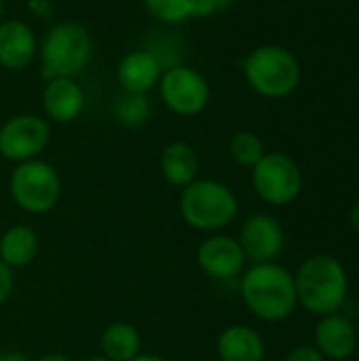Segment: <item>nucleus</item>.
<instances>
[{"mask_svg": "<svg viewBox=\"0 0 359 361\" xmlns=\"http://www.w3.org/2000/svg\"><path fill=\"white\" fill-rule=\"evenodd\" d=\"M239 294L245 309L267 324L288 319L298 307L294 275L277 262L252 264L243 271Z\"/></svg>", "mask_w": 359, "mask_h": 361, "instance_id": "1", "label": "nucleus"}, {"mask_svg": "<svg viewBox=\"0 0 359 361\" xmlns=\"http://www.w3.org/2000/svg\"><path fill=\"white\" fill-rule=\"evenodd\" d=\"M298 305L311 315L326 317L339 313L349 294V277L343 262L330 254L307 258L294 273Z\"/></svg>", "mask_w": 359, "mask_h": 361, "instance_id": "2", "label": "nucleus"}, {"mask_svg": "<svg viewBox=\"0 0 359 361\" xmlns=\"http://www.w3.org/2000/svg\"><path fill=\"white\" fill-rule=\"evenodd\" d=\"M178 209L186 226L214 235L235 222L239 201L224 182L214 178H197L180 190Z\"/></svg>", "mask_w": 359, "mask_h": 361, "instance_id": "3", "label": "nucleus"}, {"mask_svg": "<svg viewBox=\"0 0 359 361\" xmlns=\"http://www.w3.org/2000/svg\"><path fill=\"white\" fill-rule=\"evenodd\" d=\"M40 74L51 78H76L93 57L91 32L78 21H57L38 42Z\"/></svg>", "mask_w": 359, "mask_h": 361, "instance_id": "4", "label": "nucleus"}, {"mask_svg": "<svg viewBox=\"0 0 359 361\" xmlns=\"http://www.w3.org/2000/svg\"><path fill=\"white\" fill-rule=\"evenodd\" d=\"M245 82L267 99H281L300 85V63L296 55L281 44H260L252 49L241 63Z\"/></svg>", "mask_w": 359, "mask_h": 361, "instance_id": "5", "label": "nucleus"}, {"mask_svg": "<svg viewBox=\"0 0 359 361\" xmlns=\"http://www.w3.org/2000/svg\"><path fill=\"white\" fill-rule=\"evenodd\" d=\"M8 195L21 212L44 216L53 212L61 199V178L57 169L42 159L17 163L8 176Z\"/></svg>", "mask_w": 359, "mask_h": 361, "instance_id": "6", "label": "nucleus"}, {"mask_svg": "<svg viewBox=\"0 0 359 361\" xmlns=\"http://www.w3.org/2000/svg\"><path fill=\"white\" fill-rule=\"evenodd\" d=\"M252 186L260 201L273 207L290 205L303 190V173L294 159L284 152H267L252 167Z\"/></svg>", "mask_w": 359, "mask_h": 361, "instance_id": "7", "label": "nucleus"}, {"mask_svg": "<svg viewBox=\"0 0 359 361\" xmlns=\"http://www.w3.org/2000/svg\"><path fill=\"white\" fill-rule=\"evenodd\" d=\"M159 97L165 108L178 116H197L201 114L212 97L207 78L186 63L167 66L157 85Z\"/></svg>", "mask_w": 359, "mask_h": 361, "instance_id": "8", "label": "nucleus"}, {"mask_svg": "<svg viewBox=\"0 0 359 361\" xmlns=\"http://www.w3.org/2000/svg\"><path fill=\"white\" fill-rule=\"evenodd\" d=\"M51 144V123L38 114H15L0 125V157L8 163L40 159Z\"/></svg>", "mask_w": 359, "mask_h": 361, "instance_id": "9", "label": "nucleus"}, {"mask_svg": "<svg viewBox=\"0 0 359 361\" xmlns=\"http://www.w3.org/2000/svg\"><path fill=\"white\" fill-rule=\"evenodd\" d=\"M237 241L248 262L252 264L275 262V258L284 252L286 233L281 222L271 214H252L241 224Z\"/></svg>", "mask_w": 359, "mask_h": 361, "instance_id": "10", "label": "nucleus"}, {"mask_svg": "<svg viewBox=\"0 0 359 361\" xmlns=\"http://www.w3.org/2000/svg\"><path fill=\"white\" fill-rule=\"evenodd\" d=\"M245 254L239 241L224 233L205 237L197 247V267L203 275L216 281H229L245 271Z\"/></svg>", "mask_w": 359, "mask_h": 361, "instance_id": "11", "label": "nucleus"}, {"mask_svg": "<svg viewBox=\"0 0 359 361\" xmlns=\"http://www.w3.org/2000/svg\"><path fill=\"white\" fill-rule=\"evenodd\" d=\"M85 104H87V97H85L80 82H76V78L44 80L40 106L49 123H57V125L74 123L83 114Z\"/></svg>", "mask_w": 359, "mask_h": 361, "instance_id": "12", "label": "nucleus"}, {"mask_svg": "<svg viewBox=\"0 0 359 361\" xmlns=\"http://www.w3.org/2000/svg\"><path fill=\"white\" fill-rule=\"evenodd\" d=\"M165 66L150 49H133L125 53L116 66V80L127 93H150L157 89Z\"/></svg>", "mask_w": 359, "mask_h": 361, "instance_id": "13", "label": "nucleus"}, {"mask_svg": "<svg viewBox=\"0 0 359 361\" xmlns=\"http://www.w3.org/2000/svg\"><path fill=\"white\" fill-rule=\"evenodd\" d=\"M38 55V40L30 23L21 19H4L0 23V68L21 72Z\"/></svg>", "mask_w": 359, "mask_h": 361, "instance_id": "14", "label": "nucleus"}, {"mask_svg": "<svg viewBox=\"0 0 359 361\" xmlns=\"http://www.w3.org/2000/svg\"><path fill=\"white\" fill-rule=\"evenodd\" d=\"M315 347L326 360H349L358 349V330L339 313L326 315L315 328Z\"/></svg>", "mask_w": 359, "mask_h": 361, "instance_id": "15", "label": "nucleus"}, {"mask_svg": "<svg viewBox=\"0 0 359 361\" xmlns=\"http://www.w3.org/2000/svg\"><path fill=\"white\" fill-rule=\"evenodd\" d=\"M216 353L220 361H264V341L258 330L233 324L218 334Z\"/></svg>", "mask_w": 359, "mask_h": 361, "instance_id": "16", "label": "nucleus"}, {"mask_svg": "<svg viewBox=\"0 0 359 361\" xmlns=\"http://www.w3.org/2000/svg\"><path fill=\"white\" fill-rule=\"evenodd\" d=\"M159 169L167 184L182 190L199 176V154L188 142L176 140L163 148L159 159Z\"/></svg>", "mask_w": 359, "mask_h": 361, "instance_id": "17", "label": "nucleus"}, {"mask_svg": "<svg viewBox=\"0 0 359 361\" xmlns=\"http://www.w3.org/2000/svg\"><path fill=\"white\" fill-rule=\"evenodd\" d=\"M40 250L38 233L30 224H11L0 235V260L8 269L30 267Z\"/></svg>", "mask_w": 359, "mask_h": 361, "instance_id": "18", "label": "nucleus"}, {"mask_svg": "<svg viewBox=\"0 0 359 361\" xmlns=\"http://www.w3.org/2000/svg\"><path fill=\"white\" fill-rule=\"evenodd\" d=\"M99 353L110 361H131L142 353L140 330L129 322H112L99 338Z\"/></svg>", "mask_w": 359, "mask_h": 361, "instance_id": "19", "label": "nucleus"}, {"mask_svg": "<svg viewBox=\"0 0 359 361\" xmlns=\"http://www.w3.org/2000/svg\"><path fill=\"white\" fill-rule=\"evenodd\" d=\"M152 102L148 93H118L112 102V116L123 127H142L150 121Z\"/></svg>", "mask_w": 359, "mask_h": 361, "instance_id": "20", "label": "nucleus"}, {"mask_svg": "<svg viewBox=\"0 0 359 361\" xmlns=\"http://www.w3.org/2000/svg\"><path fill=\"white\" fill-rule=\"evenodd\" d=\"M229 154L237 165L252 169L267 154V150H264V142H262V137L258 133L239 131V133L233 135V140L229 144Z\"/></svg>", "mask_w": 359, "mask_h": 361, "instance_id": "21", "label": "nucleus"}, {"mask_svg": "<svg viewBox=\"0 0 359 361\" xmlns=\"http://www.w3.org/2000/svg\"><path fill=\"white\" fill-rule=\"evenodd\" d=\"M144 8L161 23H184L193 19V0H142Z\"/></svg>", "mask_w": 359, "mask_h": 361, "instance_id": "22", "label": "nucleus"}, {"mask_svg": "<svg viewBox=\"0 0 359 361\" xmlns=\"http://www.w3.org/2000/svg\"><path fill=\"white\" fill-rule=\"evenodd\" d=\"M231 4L233 0H193V17H214Z\"/></svg>", "mask_w": 359, "mask_h": 361, "instance_id": "23", "label": "nucleus"}, {"mask_svg": "<svg viewBox=\"0 0 359 361\" xmlns=\"http://www.w3.org/2000/svg\"><path fill=\"white\" fill-rule=\"evenodd\" d=\"M286 361H326V357L317 351L315 345H298L288 353Z\"/></svg>", "mask_w": 359, "mask_h": 361, "instance_id": "24", "label": "nucleus"}, {"mask_svg": "<svg viewBox=\"0 0 359 361\" xmlns=\"http://www.w3.org/2000/svg\"><path fill=\"white\" fill-rule=\"evenodd\" d=\"M15 290V275L13 269H8L2 260H0V307L11 298Z\"/></svg>", "mask_w": 359, "mask_h": 361, "instance_id": "25", "label": "nucleus"}, {"mask_svg": "<svg viewBox=\"0 0 359 361\" xmlns=\"http://www.w3.org/2000/svg\"><path fill=\"white\" fill-rule=\"evenodd\" d=\"M28 11L40 19H47L49 15H53V2L51 0H28Z\"/></svg>", "mask_w": 359, "mask_h": 361, "instance_id": "26", "label": "nucleus"}, {"mask_svg": "<svg viewBox=\"0 0 359 361\" xmlns=\"http://www.w3.org/2000/svg\"><path fill=\"white\" fill-rule=\"evenodd\" d=\"M0 361H32L19 351H0Z\"/></svg>", "mask_w": 359, "mask_h": 361, "instance_id": "27", "label": "nucleus"}, {"mask_svg": "<svg viewBox=\"0 0 359 361\" xmlns=\"http://www.w3.org/2000/svg\"><path fill=\"white\" fill-rule=\"evenodd\" d=\"M349 224H351L353 231H358L359 233V201L351 207V212H349Z\"/></svg>", "mask_w": 359, "mask_h": 361, "instance_id": "28", "label": "nucleus"}, {"mask_svg": "<svg viewBox=\"0 0 359 361\" xmlns=\"http://www.w3.org/2000/svg\"><path fill=\"white\" fill-rule=\"evenodd\" d=\"M131 361H169L167 357H163V355H157V353H140V355H135Z\"/></svg>", "mask_w": 359, "mask_h": 361, "instance_id": "29", "label": "nucleus"}, {"mask_svg": "<svg viewBox=\"0 0 359 361\" xmlns=\"http://www.w3.org/2000/svg\"><path fill=\"white\" fill-rule=\"evenodd\" d=\"M36 361H72L68 355H63V353H44V355H40Z\"/></svg>", "mask_w": 359, "mask_h": 361, "instance_id": "30", "label": "nucleus"}, {"mask_svg": "<svg viewBox=\"0 0 359 361\" xmlns=\"http://www.w3.org/2000/svg\"><path fill=\"white\" fill-rule=\"evenodd\" d=\"M83 361H110L108 357H104L102 353H95V355H89V357H85Z\"/></svg>", "mask_w": 359, "mask_h": 361, "instance_id": "31", "label": "nucleus"}, {"mask_svg": "<svg viewBox=\"0 0 359 361\" xmlns=\"http://www.w3.org/2000/svg\"><path fill=\"white\" fill-rule=\"evenodd\" d=\"M4 11H6V6H4V0H0V23L4 21Z\"/></svg>", "mask_w": 359, "mask_h": 361, "instance_id": "32", "label": "nucleus"}]
</instances>
